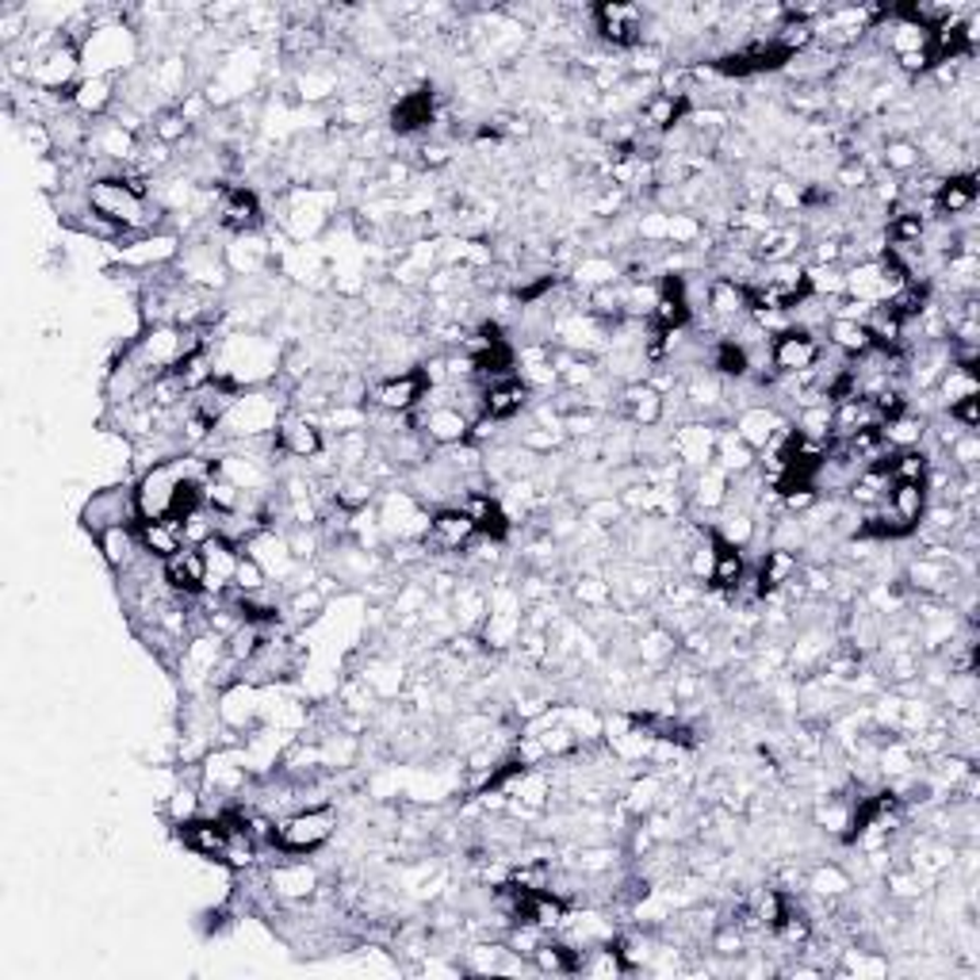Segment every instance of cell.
<instances>
[{"label": "cell", "mask_w": 980, "mask_h": 980, "mask_svg": "<svg viewBox=\"0 0 980 980\" xmlns=\"http://www.w3.org/2000/svg\"><path fill=\"white\" fill-rule=\"evenodd\" d=\"M215 215H219V227L235 238L257 235V227H261V204H257L253 189H223Z\"/></svg>", "instance_id": "cell-17"}, {"label": "cell", "mask_w": 980, "mask_h": 980, "mask_svg": "<svg viewBox=\"0 0 980 980\" xmlns=\"http://www.w3.org/2000/svg\"><path fill=\"white\" fill-rule=\"evenodd\" d=\"M831 414H835V407H831V402H816V407H800V414H797V437H808V441H831Z\"/></svg>", "instance_id": "cell-54"}, {"label": "cell", "mask_w": 980, "mask_h": 980, "mask_svg": "<svg viewBox=\"0 0 980 980\" xmlns=\"http://www.w3.org/2000/svg\"><path fill=\"white\" fill-rule=\"evenodd\" d=\"M269 261V246L257 242V235H242L235 238V246H227V264H230V276H257Z\"/></svg>", "instance_id": "cell-39"}, {"label": "cell", "mask_w": 980, "mask_h": 980, "mask_svg": "<svg viewBox=\"0 0 980 980\" xmlns=\"http://www.w3.org/2000/svg\"><path fill=\"white\" fill-rule=\"evenodd\" d=\"M338 831V812L330 805L295 808L284 820H276V846L284 854H310L326 846Z\"/></svg>", "instance_id": "cell-5"}, {"label": "cell", "mask_w": 980, "mask_h": 980, "mask_svg": "<svg viewBox=\"0 0 980 980\" xmlns=\"http://www.w3.org/2000/svg\"><path fill=\"white\" fill-rule=\"evenodd\" d=\"M679 651V636L666 625H651L648 633L636 640V656H640L643 666H666Z\"/></svg>", "instance_id": "cell-38"}, {"label": "cell", "mask_w": 980, "mask_h": 980, "mask_svg": "<svg viewBox=\"0 0 980 980\" xmlns=\"http://www.w3.org/2000/svg\"><path fill=\"white\" fill-rule=\"evenodd\" d=\"M628 812L636 816H648L656 812L659 805H663V777L659 774H643V777H633V785H628Z\"/></svg>", "instance_id": "cell-49"}, {"label": "cell", "mask_w": 980, "mask_h": 980, "mask_svg": "<svg viewBox=\"0 0 980 980\" xmlns=\"http://www.w3.org/2000/svg\"><path fill=\"white\" fill-rule=\"evenodd\" d=\"M476 521L460 510V505H441L430 517V533H425V551H460L476 540Z\"/></svg>", "instance_id": "cell-11"}, {"label": "cell", "mask_w": 980, "mask_h": 980, "mask_svg": "<svg viewBox=\"0 0 980 980\" xmlns=\"http://www.w3.org/2000/svg\"><path fill=\"white\" fill-rule=\"evenodd\" d=\"M881 166L885 173H912V169H920L923 166L920 143H912V138H889L881 146Z\"/></svg>", "instance_id": "cell-48"}, {"label": "cell", "mask_w": 980, "mask_h": 980, "mask_svg": "<svg viewBox=\"0 0 980 980\" xmlns=\"http://www.w3.org/2000/svg\"><path fill=\"white\" fill-rule=\"evenodd\" d=\"M846 973H858V977H885L889 973V961L881 958H866L862 950H846Z\"/></svg>", "instance_id": "cell-60"}, {"label": "cell", "mask_w": 980, "mask_h": 980, "mask_svg": "<svg viewBox=\"0 0 980 980\" xmlns=\"http://www.w3.org/2000/svg\"><path fill=\"white\" fill-rule=\"evenodd\" d=\"M820 349H823L820 338L789 326V330L777 333V338L770 341V364L777 368V376H805V372H812L816 361H820Z\"/></svg>", "instance_id": "cell-9"}, {"label": "cell", "mask_w": 980, "mask_h": 980, "mask_svg": "<svg viewBox=\"0 0 980 980\" xmlns=\"http://www.w3.org/2000/svg\"><path fill=\"white\" fill-rule=\"evenodd\" d=\"M150 130H153V138H158L161 146H176V143H184V138L192 135V123L184 119L181 107H161V112L150 119Z\"/></svg>", "instance_id": "cell-52"}, {"label": "cell", "mask_w": 980, "mask_h": 980, "mask_svg": "<svg viewBox=\"0 0 980 980\" xmlns=\"http://www.w3.org/2000/svg\"><path fill=\"white\" fill-rule=\"evenodd\" d=\"M184 476V464L181 456L166 464H153L150 471H143L135 483V502H138V517L143 521H161V517H173V502H176V487H181Z\"/></svg>", "instance_id": "cell-6"}, {"label": "cell", "mask_w": 980, "mask_h": 980, "mask_svg": "<svg viewBox=\"0 0 980 980\" xmlns=\"http://www.w3.org/2000/svg\"><path fill=\"white\" fill-rule=\"evenodd\" d=\"M950 422L961 425V430H969V433H977V425H980V395H969V399L954 402V407H950Z\"/></svg>", "instance_id": "cell-61"}, {"label": "cell", "mask_w": 980, "mask_h": 980, "mask_svg": "<svg viewBox=\"0 0 980 980\" xmlns=\"http://www.w3.org/2000/svg\"><path fill=\"white\" fill-rule=\"evenodd\" d=\"M284 402L287 399H280V395H272V391H242V399L223 414L215 437L230 441V445H235V441H249V437H272L280 418L287 414Z\"/></svg>", "instance_id": "cell-4"}, {"label": "cell", "mask_w": 980, "mask_h": 980, "mask_svg": "<svg viewBox=\"0 0 980 980\" xmlns=\"http://www.w3.org/2000/svg\"><path fill=\"white\" fill-rule=\"evenodd\" d=\"M81 521L92 536L107 533V528H119V525H135L138 517V502H135V487L127 483H115L104 490H92V498L84 502Z\"/></svg>", "instance_id": "cell-7"}, {"label": "cell", "mask_w": 980, "mask_h": 980, "mask_svg": "<svg viewBox=\"0 0 980 980\" xmlns=\"http://www.w3.org/2000/svg\"><path fill=\"white\" fill-rule=\"evenodd\" d=\"M747 571V559L743 551L732 548V544L717 540V563H713V586L720 590V594H732V590L739 586V579H743Z\"/></svg>", "instance_id": "cell-42"}, {"label": "cell", "mask_w": 980, "mask_h": 980, "mask_svg": "<svg viewBox=\"0 0 980 980\" xmlns=\"http://www.w3.org/2000/svg\"><path fill=\"white\" fill-rule=\"evenodd\" d=\"M885 468H889L892 483H923L931 476V460L923 448H900L885 460Z\"/></svg>", "instance_id": "cell-43"}, {"label": "cell", "mask_w": 980, "mask_h": 980, "mask_svg": "<svg viewBox=\"0 0 980 980\" xmlns=\"http://www.w3.org/2000/svg\"><path fill=\"white\" fill-rule=\"evenodd\" d=\"M574 597H579L582 605H590V609H602V605L613 602V586L605 579H597V574H582V579L574 582Z\"/></svg>", "instance_id": "cell-58"}, {"label": "cell", "mask_w": 980, "mask_h": 980, "mask_svg": "<svg viewBox=\"0 0 980 980\" xmlns=\"http://www.w3.org/2000/svg\"><path fill=\"white\" fill-rule=\"evenodd\" d=\"M881 437H885V445H889L892 453H900V448H920L923 437H927V418L904 410V414L881 422Z\"/></svg>", "instance_id": "cell-36"}, {"label": "cell", "mask_w": 980, "mask_h": 980, "mask_svg": "<svg viewBox=\"0 0 980 980\" xmlns=\"http://www.w3.org/2000/svg\"><path fill=\"white\" fill-rule=\"evenodd\" d=\"M851 889H854V881L843 866H816L812 874H808V892L820 900H839Z\"/></svg>", "instance_id": "cell-47"}, {"label": "cell", "mask_w": 980, "mask_h": 980, "mask_svg": "<svg viewBox=\"0 0 980 980\" xmlns=\"http://www.w3.org/2000/svg\"><path fill=\"white\" fill-rule=\"evenodd\" d=\"M204 559H207V590L204 594H227V590H235V574H238L242 548H235L230 540L215 536V540L204 544Z\"/></svg>", "instance_id": "cell-23"}, {"label": "cell", "mask_w": 980, "mask_h": 980, "mask_svg": "<svg viewBox=\"0 0 980 980\" xmlns=\"http://www.w3.org/2000/svg\"><path fill=\"white\" fill-rule=\"evenodd\" d=\"M269 892L276 900H287V904L310 900L318 892V869L307 866V862H280V866L269 869Z\"/></svg>", "instance_id": "cell-20"}, {"label": "cell", "mask_w": 980, "mask_h": 980, "mask_svg": "<svg viewBox=\"0 0 980 980\" xmlns=\"http://www.w3.org/2000/svg\"><path fill=\"white\" fill-rule=\"evenodd\" d=\"M620 414L633 425H640V430H651V425L663 422V391L651 379L625 384L620 387Z\"/></svg>", "instance_id": "cell-21"}, {"label": "cell", "mask_w": 980, "mask_h": 980, "mask_svg": "<svg viewBox=\"0 0 980 980\" xmlns=\"http://www.w3.org/2000/svg\"><path fill=\"white\" fill-rule=\"evenodd\" d=\"M800 242H805V235H800L797 227H770L766 235H759V242H754L751 257L759 264H777V261H793L797 257Z\"/></svg>", "instance_id": "cell-34"}, {"label": "cell", "mask_w": 980, "mask_h": 980, "mask_svg": "<svg viewBox=\"0 0 980 980\" xmlns=\"http://www.w3.org/2000/svg\"><path fill=\"white\" fill-rule=\"evenodd\" d=\"M246 556H253L257 563L269 571V579L276 574V579H292L295 574V563L299 559L292 556V548H287V536L276 533V528H261V533H253L246 540Z\"/></svg>", "instance_id": "cell-18"}, {"label": "cell", "mask_w": 980, "mask_h": 980, "mask_svg": "<svg viewBox=\"0 0 980 980\" xmlns=\"http://www.w3.org/2000/svg\"><path fill=\"white\" fill-rule=\"evenodd\" d=\"M115 89H119L115 77H81L77 89L69 92V104H73V112H81L84 119H92V115H104L107 107L119 100Z\"/></svg>", "instance_id": "cell-28"}, {"label": "cell", "mask_w": 980, "mask_h": 980, "mask_svg": "<svg viewBox=\"0 0 980 980\" xmlns=\"http://www.w3.org/2000/svg\"><path fill=\"white\" fill-rule=\"evenodd\" d=\"M338 84H341V77L333 73V69H326V66H310L307 73H303L299 81H295V89H299V96H303V100L318 104V100H330L333 92H338Z\"/></svg>", "instance_id": "cell-53"}, {"label": "cell", "mask_w": 980, "mask_h": 980, "mask_svg": "<svg viewBox=\"0 0 980 980\" xmlns=\"http://www.w3.org/2000/svg\"><path fill=\"white\" fill-rule=\"evenodd\" d=\"M215 376L230 379L238 387H257L280 372V345H272L264 333L238 330L219 341L215 349Z\"/></svg>", "instance_id": "cell-2"}, {"label": "cell", "mask_w": 980, "mask_h": 980, "mask_svg": "<svg viewBox=\"0 0 980 980\" xmlns=\"http://www.w3.org/2000/svg\"><path fill=\"white\" fill-rule=\"evenodd\" d=\"M264 586H269V571H264L253 556H246L242 551V559H238V574H235V590H242V594H257V590H264Z\"/></svg>", "instance_id": "cell-59"}, {"label": "cell", "mask_w": 980, "mask_h": 980, "mask_svg": "<svg viewBox=\"0 0 980 980\" xmlns=\"http://www.w3.org/2000/svg\"><path fill=\"white\" fill-rule=\"evenodd\" d=\"M973 204H977V176L973 173L946 176L943 192L935 196V212L946 215V219H961V215H973Z\"/></svg>", "instance_id": "cell-32"}, {"label": "cell", "mask_w": 980, "mask_h": 980, "mask_svg": "<svg viewBox=\"0 0 980 980\" xmlns=\"http://www.w3.org/2000/svg\"><path fill=\"white\" fill-rule=\"evenodd\" d=\"M138 61V35L123 20L100 23L81 46V69L84 77H115Z\"/></svg>", "instance_id": "cell-3"}, {"label": "cell", "mask_w": 980, "mask_h": 980, "mask_svg": "<svg viewBox=\"0 0 980 980\" xmlns=\"http://www.w3.org/2000/svg\"><path fill=\"white\" fill-rule=\"evenodd\" d=\"M759 574H762V586H766V590H782L785 582H793V579H797V574H800V559H797V551H785V548H770V551H762Z\"/></svg>", "instance_id": "cell-40"}, {"label": "cell", "mask_w": 980, "mask_h": 980, "mask_svg": "<svg viewBox=\"0 0 980 980\" xmlns=\"http://www.w3.org/2000/svg\"><path fill=\"white\" fill-rule=\"evenodd\" d=\"M414 430L425 433V441H433V445H464L468 441V430H471V418L464 414V410L448 407V402H433L430 410H418L414 418Z\"/></svg>", "instance_id": "cell-14"}, {"label": "cell", "mask_w": 980, "mask_h": 980, "mask_svg": "<svg viewBox=\"0 0 980 980\" xmlns=\"http://www.w3.org/2000/svg\"><path fill=\"white\" fill-rule=\"evenodd\" d=\"M161 579L169 582V590L181 597H200L207 590V559H204V548H192V544H184L176 556H169L166 563H161Z\"/></svg>", "instance_id": "cell-12"}, {"label": "cell", "mask_w": 980, "mask_h": 980, "mask_svg": "<svg viewBox=\"0 0 980 980\" xmlns=\"http://www.w3.org/2000/svg\"><path fill=\"white\" fill-rule=\"evenodd\" d=\"M643 23H648V15L636 4H617L613 0V4L594 8V31L609 46H620V50H636L643 43Z\"/></svg>", "instance_id": "cell-8"}, {"label": "cell", "mask_w": 980, "mask_h": 980, "mask_svg": "<svg viewBox=\"0 0 980 980\" xmlns=\"http://www.w3.org/2000/svg\"><path fill=\"white\" fill-rule=\"evenodd\" d=\"M713 536L725 540V544H732V548H747L751 536H754V517L747 510H732V505H728L725 517L713 525Z\"/></svg>", "instance_id": "cell-50"}, {"label": "cell", "mask_w": 980, "mask_h": 980, "mask_svg": "<svg viewBox=\"0 0 980 980\" xmlns=\"http://www.w3.org/2000/svg\"><path fill=\"white\" fill-rule=\"evenodd\" d=\"M181 272L189 284L204 287H223L230 276V264H227V249H215L212 242H189L181 246Z\"/></svg>", "instance_id": "cell-10"}, {"label": "cell", "mask_w": 980, "mask_h": 980, "mask_svg": "<svg viewBox=\"0 0 980 980\" xmlns=\"http://www.w3.org/2000/svg\"><path fill=\"white\" fill-rule=\"evenodd\" d=\"M433 123V92L418 89L407 92L399 104L391 107V135H418Z\"/></svg>", "instance_id": "cell-30"}, {"label": "cell", "mask_w": 980, "mask_h": 980, "mask_svg": "<svg viewBox=\"0 0 980 980\" xmlns=\"http://www.w3.org/2000/svg\"><path fill=\"white\" fill-rule=\"evenodd\" d=\"M574 966H579V950H574L571 943H548V938H544L533 954V969H540V973L563 977V973H574Z\"/></svg>", "instance_id": "cell-45"}, {"label": "cell", "mask_w": 980, "mask_h": 980, "mask_svg": "<svg viewBox=\"0 0 980 980\" xmlns=\"http://www.w3.org/2000/svg\"><path fill=\"white\" fill-rule=\"evenodd\" d=\"M625 513H628V510H625V502H620V498H613V494L594 498V502H586V505H582V517H586L594 528L620 525V521H625Z\"/></svg>", "instance_id": "cell-56"}, {"label": "cell", "mask_w": 980, "mask_h": 980, "mask_svg": "<svg viewBox=\"0 0 980 980\" xmlns=\"http://www.w3.org/2000/svg\"><path fill=\"white\" fill-rule=\"evenodd\" d=\"M89 207L96 215H104L112 227H119L123 235H158L161 212H166L153 200L138 196L123 176H96V181H89Z\"/></svg>", "instance_id": "cell-1"}, {"label": "cell", "mask_w": 980, "mask_h": 980, "mask_svg": "<svg viewBox=\"0 0 980 980\" xmlns=\"http://www.w3.org/2000/svg\"><path fill=\"white\" fill-rule=\"evenodd\" d=\"M938 391H943V402L946 410L954 407V402L969 399V395H980V379H977V368H961V364L950 361V368L943 372V379H938Z\"/></svg>", "instance_id": "cell-46"}, {"label": "cell", "mask_w": 980, "mask_h": 980, "mask_svg": "<svg viewBox=\"0 0 980 980\" xmlns=\"http://www.w3.org/2000/svg\"><path fill=\"white\" fill-rule=\"evenodd\" d=\"M138 540H143V551L153 556L158 563H166L169 556L184 548V533L176 517H161V521H138Z\"/></svg>", "instance_id": "cell-27"}, {"label": "cell", "mask_w": 980, "mask_h": 980, "mask_svg": "<svg viewBox=\"0 0 980 980\" xmlns=\"http://www.w3.org/2000/svg\"><path fill=\"white\" fill-rule=\"evenodd\" d=\"M453 620L460 628H468V633H476V628H483V620H487V613H490V602H487V594L479 586H456V594H453Z\"/></svg>", "instance_id": "cell-41"}, {"label": "cell", "mask_w": 980, "mask_h": 980, "mask_svg": "<svg viewBox=\"0 0 980 980\" xmlns=\"http://www.w3.org/2000/svg\"><path fill=\"white\" fill-rule=\"evenodd\" d=\"M364 682L376 690V697H395L402 690V666H395V663H368V671H364Z\"/></svg>", "instance_id": "cell-57"}, {"label": "cell", "mask_w": 980, "mask_h": 980, "mask_svg": "<svg viewBox=\"0 0 980 980\" xmlns=\"http://www.w3.org/2000/svg\"><path fill=\"white\" fill-rule=\"evenodd\" d=\"M754 460H759V453L739 437L732 425H717V453H713V464H720L728 476H739V471H751Z\"/></svg>", "instance_id": "cell-33"}, {"label": "cell", "mask_w": 980, "mask_h": 980, "mask_svg": "<svg viewBox=\"0 0 980 980\" xmlns=\"http://www.w3.org/2000/svg\"><path fill=\"white\" fill-rule=\"evenodd\" d=\"M690 307H686V287H682V276L674 272H663V280L656 284V310H651V322L663 333H679L682 326L690 322Z\"/></svg>", "instance_id": "cell-19"}, {"label": "cell", "mask_w": 980, "mask_h": 980, "mask_svg": "<svg viewBox=\"0 0 980 980\" xmlns=\"http://www.w3.org/2000/svg\"><path fill=\"white\" fill-rule=\"evenodd\" d=\"M276 445L284 456H295V460H315L326 448L322 430L315 425V418L299 414V410H287L276 425Z\"/></svg>", "instance_id": "cell-15"}, {"label": "cell", "mask_w": 980, "mask_h": 980, "mask_svg": "<svg viewBox=\"0 0 980 980\" xmlns=\"http://www.w3.org/2000/svg\"><path fill=\"white\" fill-rule=\"evenodd\" d=\"M620 276H625V272H620V264L609 261V257H586V261L574 269V284H582L586 292L605 287V284H617Z\"/></svg>", "instance_id": "cell-51"}, {"label": "cell", "mask_w": 980, "mask_h": 980, "mask_svg": "<svg viewBox=\"0 0 980 980\" xmlns=\"http://www.w3.org/2000/svg\"><path fill=\"white\" fill-rule=\"evenodd\" d=\"M671 448H674V460L682 464V468H709L713 464V453H717V425L709 422H682L679 430L671 433Z\"/></svg>", "instance_id": "cell-13"}, {"label": "cell", "mask_w": 980, "mask_h": 980, "mask_svg": "<svg viewBox=\"0 0 980 980\" xmlns=\"http://www.w3.org/2000/svg\"><path fill=\"white\" fill-rule=\"evenodd\" d=\"M686 115H690L686 96H671V92H656V96H651L648 104L640 107L643 130H656V135H666V130H674L682 119H686Z\"/></svg>", "instance_id": "cell-31"}, {"label": "cell", "mask_w": 980, "mask_h": 980, "mask_svg": "<svg viewBox=\"0 0 980 980\" xmlns=\"http://www.w3.org/2000/svg\"><path fill=\"white\" fill-rule=\"evenodd\" d=\"M816 502H820V494H816L812 487H797V490H785L782 494V505L789 513H805V510H812Z\"/></svg>", "instance_id": "cell-62"}, {"label": "cell", "mask_w": 980, "mask_h": 980, "mask_svg": "<svg viewBox=\"0 0 980 980\" xmlns=\"http://www.w3.org/2000/svg\"><path fill=\"white\" fill-rule=\"evenodd\" d=\"M728 471L720 464H709V468L694 471V505H705V510H725L728 502Z\"/></svg>", "instance_id": "cell-37"}, {"label": "cell", "mask_w": 980, "mask_h": 980, "mask_svg": "<svg viewBox=\"0 0 980 980\" xmlns=\"http://www.w3.org/2000/svg\"><path fill=\"white\" fill-rule=\"evenodd\" d=\"M322 609H326V594H322V586L292 590V594H287V605H284V613H292L295 625H307V620L322 617Z\"/></svg>", "instance_id": "cell-55"}, {"label": "cell", "mask_w": 980, "mask_h": 980, "mask_svg": "<svg viewBox=\"0 0 980 980\" xmlns=\"http://www.w3.org/2000/svg\"><path fill=\"white\" fill-rule=\"evenodd\" d=\"M425 379L422 372H402V376H387L384 384L372 387V402L384 414H414L418 402H422Z\"/></svg>", "instance_id": "cell-16"}, {"label": "cell", "mask_w": 980, "mask_h": 980, "mask_svg": "<svg viewBox=\"0 0 980 980\" xmlns=\"http://www.w3.org/2000/svg\"><path fill=\"white\" fill-rule=\"evenodd\" d=\"M777 425H785V414L777 407H770V402H762V407L739 410L732 430L747 441V445L754 448V453H762V448H766V441L777 433Z\"/></svg>", "instance_id": "cell-25"}, {"label": "cell", "mask_w": 980, "mask_h": 980, "mask_svg": "<svg viewBox=\"0 0 980 980\" xmlns=\"http://www.w3.org/2000/svg\"><path fill=\"white\" fill-rule=\"evenodd\" d=\"M528 399H533V391L525 387V379L513 376L505 384L483 387V414L494 418V422H510L521 410H528Z\"/></svg>", "instance_id": "cell-26"}, {"label": "cell", "mask_w": 980, "mask_h": 980, "mask_svg": "<svg viewBox=\"0 0 980 980\" xmlns=\"http://www.w3.org/2000/svg\"><path fill=\"white\" fill-rule=\"evenodd\" d=\"M96 544H100V551H104V559H107V567H112V571H127V567H135L138 559L146 556L135 525L107 528V533L96 536Z\"/></svg>", "instance_id": "cell-29"}, {"label": "cell", "mask_w": 980, "mask_h": 980, "mask_svg": "<svg viewBox=\"0 0 980 980\" xmlns=\"http://www.w3.org/2000/svg\"><path fill=\"white\" fill-rule=\"evenodd\" d=\"M709 315L720 322H736L739 315H747V287L732 276H720L709 284Z\"/></svg>", "instance_id": "cell-35"}, {"label": "cell", "mask_w": 980, "mask_h": 980, "mask_svg": "<svg viewBox=\"0 0 980 980\" xmlns=\"http://www.w3.org/2000/svg\"><path fill=\"white\" fill-rule=\"evenodd\" d=\"M230 839V828L223 816H196V820L181 823V843L189 846L192 854H204V858H223V846Z\"/></svg>", "instance_id": "cell-22"}, {"label": "cell", "mask_w": 980, "mask_h": 980, "mask_svg": "<svg viewBox=\"0 0 980 980\" xmlns=\"http://www.w3.org/2000/svg\"><path fill=\"white\" fill-rule=\"evenodd\" d=\"M173 257H181V246H176L173 235H143L135 246H119V264H127V269H153V264H166L173 261Z\"/></svg>", "instance_id": "cell-24"}, {"label": "cell", "mask_w": 980, "mask_h": 980, "mask_svg": "<svg viewBox=\"0 0 980 980\" xmlns=\"http://www.w3.org/2000/svg\"><path fill=\"white\" fill-rule=\"evenodd\" d=\"M828 341H831V349H839V353L851 356V361L866 353V349H874L866 326L862 322H843V318H831L828 322Z\"/></svg>", "instance_id": "cell-44"}]
</instances>
